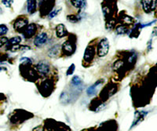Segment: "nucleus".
Instances as JSON below:
<instances>
[{"instance_id":"1","label":"nucleus","mask_w":157,"mask_h":131,"mask_svg":"<svg viewBox=\"0 0 157 131\" xmlns=\"http://www.w3.org/2000/svg\"><path fill=\"white\" fill-rule=\"evenodd\" d=\"M109 50V43L107 39L104 38L101 40L98 46V55L100 58H104L107 55Z\"/></svg>"},{"instance_id":"2","label":"nucleus","mask_w":157,"mask_h":131,"mask_svg":"<svg viewBox=\"0 0 157 131\" xmlns=\"http://www.w3.org/2000/svg\"><path fill=\"white\" fill-rule=\"evenodd\" d=\"M36 70L42 76H47L50 72V65L47 61H41L36 65Z\"/></svg>"},{"instance_id":"3","label":"nucleus","mask_w":157,"mask_h":131,"mask_svg":"<svg viewBox=\"0 0 157 131\" xmlns=\"http://www.w3.org/2000/svg\"><path fill=\"white\" fill-rule=\"evenodd\" d=\"M28 25V20L25 18H19L15 21L13 24V28L18 32H22L26 26Z\"/></svg>"},{"instance_id":"4","label":"nucleus","mask_w":157,"mask_h":131,"mask_svg":"<svg viewBox=\"0 0 157 131\" xmlns=\"http://www.w3.org/2000/svg\"><path fill=\"white\" fill-rule=\"evenodd\" d=\"M36 25L35 24H31L26 26V28L22 32H23V36L25 38L30 39L32 38V36H34V35L36 34Z\"/></svg>"},{"instance_id":"5","label":"nucleus","mask_w":157,"mask_h":131,"mask_svg":"<svg viewBox=\"0 0 157 131\" xmlns=\"http://www.w3.org/2000/svg\"><path fill=\"white\" fill-rule=\"evenodd\" d=\"M47 39H48V36H47V33L42 32L39 33L36 38H35L34 40V44L35 46L38 47H40L42 46H43L45 43H47Z\"/></svg>"},{"instance_id":"6","label":"nucleus","mask_w":157,"mask_h":131,"mask_svg":"<svg viewBox=\"0 0 157 131\" xmlns=\"http://www.w3.org/2000/svg\"><path fill=\"white\" fill-rule=\"evenodd\" d=\"M95 55V49L93 47H88L84 53V60L87 62L92 61Z\"/></svg>"},{"instance_id":"7","label":"nucleus","mask_w":157,"mask_h":131,"mask_svg":"<svg viewBox=\"0 0 157 131\" xmlns=\"http://www.w3.org/2000/svg\"><path fill=\"white\" fill-rule=\"evenodd\" d=\"M55 30L56 35H57L58 38H62V37H64V36H66L67 30L63 24H60L57 25Z\"/></svg>"},{"instance_id":"8","label":"nucleus","mask_w":157,"mask_h":131,"mask_svg":"<svg viewBox=\"0 0 157 131\" xmlns=\"http://www.w3.org/2000/svg\"><path fill=\"white\" fill-rule=\"evenodd\" d=\"M141 5L145 13H148L152 9V0H141Z\"/></svg>"},{"instance_id":"9","label":"nucleus","mask_w":157,"mask_h":131,"mask_svg":"<svg viewBox=\"0 0 157 131\" xmlns=\"http://www.w3.org/2000/svg\"><path fill=\"white\" fill-rule=\"evenodd\" d=\"M42 88V92L44 94H47V95H50V93L52 91V84L50 83V81H44V83L42 84L41 86Z\"/></svg>"},{"instance_id":"10","label":"nucleus","mask_w":157,"mask_h":131,"mask_svg":"<svg viewBox=\"0 0 157 131\" xmlns=\"http://www.w3.org/2000/svg\"><path fill=\"white\" fill-rule=\"evenodd\" d=\"M62 49H63V51L66 53V54H68V55H70V54H72V52H73L72 45H71V43H70L69 41L64 42V44H63L62 46Z\"/></svg>"},{"instance_id":"11","label":"nucleus","mask_w":157,"mask_h":131,"mask_svg":"<svg viewBox=\"0 0 157 131\" xmlns=\"http://www.w3.org/2000/svg\"><path fill=\"white\" fill-rule=\"evenodd\" d=\"M71 4L78 9H82L86 6V0H71Z\"/></svg>"},{"instance_id":"12","label":"nucleus","mask_w":157,"mask_h":131,"mask_svg":"<svg viewBox=\"0 0 157 131\" xmlns=\"http://www.w3.org/2000/svg\"><path fill=\"white\" fill-rule=\"evenodd\" d=\"M101 83V81H98V82H97L96 83H94V84L93 85V86H90L89 88H88L87 90V94L89 96H93L94 95L95 93H97V86H98V85H100Z\"/></svg>"},{"instance_id":"13","label":"nucleus","mask_w":157,"mask_h":131,"mask_svg":"<svg viewBox=\"0 0 157 131\" xmlns=\"http://www.w3.org/2000/svg\"><path fill=\"white\" fill-rule=\"evenodd\" d=\"M27 6L28 12L33 13V12L36 10V0H28Z\"/></svg>"},{"instance_id":"14","label":"nucleus","mask_w":157,"mask_h":131,"mask_svg":"<svg viewBox=\"0 0 157 131\" xmlns=\"http://www.w3.org/2000/svg\"><path fill=\"white\" fill-rule=\"evenodd\" d=\"M21 39L20 38V37H18V36H16V37H13L12 39H10V40H8V42L6 44H7L8 46H10V47H12V46L17 45V44H19V43H21Z\"/></svg>"},{"instance_id":"15","label":"nucleus","mask_w":157,"mask_h":131,"mask_svg":"<svg viewBox=\"0 0 157 131\" xmlns=\"http://www.w3.org/2000/svg\"><path fill=\"white\" fill-rule=\"evenodd\" d=\"M144 112H141V113H138V112H137L136 113V117H135V120H134V122L133 123L132 126H134V125H136V124L138 123V122L141 120H142L143 118H144V117L145 116V115H146L147 113L145 114H143Z\"/></svg>"},{"instance_id":"16","label":"nucleus","mask_w":157,"mask_h":131,"mask_svg":"<svg viewBox=\"0 0 157 131\" xmlns=\"http://www.w3.org/2000/svg\"><path fill=\"white\" fill-rule=\"evenodd\" d=\"M71 84L75 86H80L82 84V80H81V79L78 76H74L72 79H71Z\"/></svg>"},{"instance_id":"17","label":"nucleus","mask_w":157,"mask_h":131,"mask_svg":"<svg viewBox=\"0 0 157 131\" xmlns=\"http://www.w3.org/2000/svg\"><path fill=\"white\" fill-rule=\"evenodd\" d=\"M59 52V47L58 46H55L52 49H50V51H49V55L50 57H53V56H56Z\"/></svg>"},{"instance_id":"18","label":"nucleus","mask_w":157,"mask_h":131,"mask_svg":"<svg viewBox=\"0 0 157 131\" xmlns=\"http://www.w3.org/2000/svg\"><path fill=\"white\" fill-rule=\"evenodd\" d=\"M127 28L124 25H120L116 28V33L117 34H125L127 32Z\"/></svg>"},{"instance_id":"19","label":"nucleus","mask_w":157,"mask_h":131,"mask_svg":"<svg viewBox=\"0 0 157 131\" xmlns=\"http://www.w3.org/2000/svg\"><path fill=\"white\" fill-rule=\"evenodd\" d=\"M123 23L126 24H131L134 22V20L132 17H130L129 16H125L123 18Z\"/></svg>"},{"instance_id":"20","label":"nucleus","mask_w":157,"mask_h":131,"mask_svg":"<svg viewBox=\"0 0 157 131\" xmlns=\"http://www.w3.org/2000/svg\"><path fill=\"white\" fill-rule=\"evenodd\" d=\"M8 32L7 27L5 24H0V36H5Z\"/></svg>"},{"instance_id":"21","label":"nucleus","mask_w":157,"mask_h":131,"mask_svg":"<svg viewBox=\"0 0 157 131\" xmlns=\"http://www.w3.org/2000/svg\"><path fill=\"white\" fill-rule=\"evenodd\" d=\"M74 71H75V65H71V66L69 67V68L68 69V71H67V75H68V76L72 75L74 72Z\"/></svg>"},{"instance_id":"22","label":"nucleus","mask_w":157,"mask_h":131,"mask_svg":"<svg viewBox=\"0 0 157 131\" xmlns=\"http://www.w3.org/2000/svg\"><path fill=\"white\" fill-rule=\"evenodd\" d=\"M68 20L70 22H73L74 23V22H76L77 21H78V19H77V17L75 15H68Z\"/></svg>"},{"instance_id":"23","label":"nucleus","mask_w":157,"mask_h":131,"mask_svg":"<svg viewBox=\"0 0 157 131\" xmlns=\"http://www.w3.org/2000/svg\"><path fill=\"white\" fill-rule=\"evenodd\" d=\"M7 42H8L7 38H6V37H2V38H0V47H2V46L6 44Z\"/></svg>"},{"instance_id":"24","label":"nucleus","mask_w":157,"mask_h":131,"mask_svg":"<svg viewBox=\"0 0 157 131\" xmlns=\"http://www.w3.org/2000/svg\"><path fill=\"white\" fill-rule=\"evenodd\" d=\"M60 98H61V102H63L64 101H68V95H67V93H63L61 95V97H60Z\"/></svg>"},{"instance_id":"25","label":"nucleus","mask_w":157,"mask_h":131,"mask_svg":"<svg viewBox=\"0 0 157 131\" xmlns=\"http://www.w3.org/2000/svg\"><path fill=\"white\" fill-rule=\"evenodd\" d=\"M114 24H115V23H114V21H110L109 22H108L107 23V24H106V27L108 28H113V27H114Z\"/></svg>"},{"instance_id":"26","label":"nucleus","mask_w":157,"mask_h":131,"mask_svg":"<svg viewBox=\"0 0 157 131\" xmlns=\"http://www.w3.org/2000/svg\"><path fill=\"white\" fill-rule=\"evenodd\" d=\"M122 65H123V61H118L117 62L115 63V68H116V69H118V68H120Z\"/></svg>"},{"instance_id":"27","label":"nucleus","mask_w":157,"mask_h":131,"mask_svg":"<svg viewBox=\"0 0 157 131\" xmlns=\"http://www.w3.org/2000/svg\"><path fill=\"white\" fill-rule=\"evenodd\" d=\"M58 13V10H54V11H52L51 13H50V18H53L54 17L56 16V15Z\"/></svg>"},{"instance_id":"28","label":"nucleus","mask_w":157,"mask_h":131,"mask_svg":"<svg viewBox=\"0 0 157 131\" xmlns=\"http://www.w3.org/2000/svg\"><path fill=\"white\" fill-rule=\"evenodd\" d=\"M2 2L6 7H10V2H9V0H2Z\"/></svg>"},{"instance_id":"29","label":"nucleus","mask_w":157,"mask_h":131,"mask_svg":"<svg viewBox=\"0 0 157 131\" xmlns=\"http://www.w3.org/2000/svg\"><path fill=\"white\" fill-rule=\"evenodd\" d=\"M60 131H70V130H69V129H61V130H60Z\"/></svg>"},{"instance_id":"30","label":"nucleus","mask_w":157,"mask_h":131,"mask_svg":"<svg viewBox=\"0 0 157 131\" xmlns=\"http://www.w3.org/2000/svg\"><path fill=\"white\" fill-rule=\"evenodd\" d=\"M1 13H2V9L0 8V14H1Z\"/></svg>"}]
</instances>
